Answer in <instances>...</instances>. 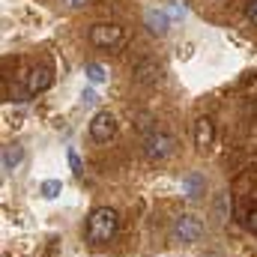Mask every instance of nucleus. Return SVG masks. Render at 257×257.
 <instances>
[{
  "label": "nucleus",
  "mask_w": 257,
  "mask_h": 257,
  "mask_svg": "<svg viewBox=\"0 0 257 257\" xmlns=\"http://www.w3.org/2000/svg\"><path fill=\"white\" fill-rule=\"evenodd\" d=\"M135 75H138L141 84H156L162 78V66L156 63V60H141V63L135 66Z\"/></svg>",
  "instance_id": "obj_9"
},
{
  "label": "nucleus",
  "mask_w": 257,
  "mask_h": 257,
  "mask_svg": "<svg viewBox=\"0 0 257 257\" xmlns=\"http://www.w3.org/2000/svg\"><path fill=\"white\" fill-rule=\"evenodd\" d=\"M114 132H117V123H114V117H111L108 111H99V114L90 120V138H93V141H99V144L111 141V138H114Z\"/></svg>",
  "instance_id": "obj_5"
},
{
  "label": "nucleus",
  "mask_w": 257,
  "mask_h": 257,
  "mask_svg": "<svg viewBox=\"0 0 257 257\" xmlns=\"http://www.w3.org/2000/svg\"><path fill=\"white\" fill-rule=\"evenodd\" d=\"M24 159V150L18 147V144H6L3 147V171H12V168H18V162Z\"/></svg>",
  "instance_id": "obj_10"
},
{
  "label": "nucleus",
  "mask_w": 257,
  "mask_h": 257,
  "mask_svg": "<svg viewBox=\"0 0 257 257\" xmlns=\"http://www.w3.org/2000/svg\"><path fill=\"white\" fill-rule=\"evenodd\" d=\"M212 138H215V126H212V120L209 117H200L197 123H194V147H209L212 144Z\"/></svg>",
  "instance_id": "obj_8"
},
{
  "label": "nucleus",
  "mask_w": 257,
  "mask_h": 257,
  "mask_svg": "<svg viewBox=\"0 0 257 257\" xmlns=\"http://www.w3.org/2000/svg\"><path fill=\"white\" fill-rule=\"evenodd\" d=\"M66 6H72V9H78V6H84V3H87V0H63Z\"/></svg>",
  "instance_id": "obj_19"
},
{
  "label": "nucleus",
  "mask_w": 257,
  "mask_h": 257,
  "mask_svg": "<svg viewBox=\"0 0 257 257\" xmlns=\"http://www.w3.org/2000/svg\"><path fill=\"white\" fill-rule=\"evenodd\" d=\"M203 236V221L200 218H194V215H180V218H174V224H171V242H177V245H192Z\"/></svg>",
  "instance_id": "obj_2"
},
{
  "label": "nucleus",
  "mask_w": 257,
  "mask_h": 257,
  "mask_svg": "<svg viewBox=\"0 0 257 257\" xmlns=\"http://www.w3.org/2000/svg\"><path fill=\"white\" fill-rule=\"evenodd\" d=\"M90 42L96 48H117L123 42V27L120 24H96L90 30Z\"/></svg>",
  "instance_id": "obj_4"
},
{
  "label": "nucleus",
  "mask_w": 257,
  "mask_h": 257,
  "mask_svg": "<svg viewBox=\"0 0 257 257\" xmlns=\"http://www.w3.org/2000/svg\"><path fill=\"white\" fill-rule=\"evenodd\" d=\"M245 18H248L251 24H257V0H248V6H245Z\"/></svg>",
  "instance_id": "obj_17"
},
{
  "label": "nucleus",
  "mask_w": 257,
  "mask_h": 257,
  "mask_svg": "<svg viewBox=\"0 0 257 257\" xmlns=\"http://www.w3.org/2000/svg\"><path fill=\"white\" fill-rule=\"evenodd\" d=\"M69 168H72V174H84V165H81V156L75 153V150H69Z\"/></svg>",
  "instance_id": "obj_14"
},
{
  "label": "nucleus",
  "mask_w": 257,
  "mask_h": 257,
  "mask_svg": "<svg viewBox=\"0 0 257 257\" xmlns=\"http://www.w3.org/2000/svg\"><path fill=\"white\" fill-rule=\"evenodd\" d=\"M215 206H218V212H221L224 218L230 215V197H227V192H224V194H218V203H215Z\"/></svg>",
  "instance_id": "obj_15"
},
{
  "label": "nucleus",
  "mask_w": 257,
  "mask_h": 257,
  "mask_svg": "<svg viewBox=\"0 0 257 257\" xmlns=\"http://www.w3.org/2000/svg\"><path fill=\"white\" fill-rule=\"evenodd\" d=\"M174 147H177V141H174L168 132H150V135L144 138V153H147V159H153V162L168 159V156L174 153Z\"/></svg>",
  "instance_id": "obj_3"
},
{
  "label": "nucleus",
  "mask_w": 257,
  "mask_h": 257,
  "mask_svg": "<svg viewBox=\"0 0 257 257\" xmlns=\"http://www.w3.org/2000/svg\"><path fill=\"white\" fill-rule=\"evenodd\" d=\"M144 21H147V30L150 33H156V36H165L168 33V12H162V9H147V15H144Z\"/></svg>",
  "instance_id": "obj_7"
},
{
  "label": "nucleus",
  "mask_w": 257,
  "mask_h": 257,
  "mask_svg": "<svg viewBox=\"0 0 257 257\" xmlns=\"http://www.w3.org/2000/svg\"><path fill=\"white\" fill-rule=\"evenodd\" d=\"M24 78H27V93H30V96H36V93L48 90V87H51V81H54V75H51V69H48V66H33Z\"/></svg>",
  "instance_id": "obj_6"
},
{
  "label": "nucleus",
  "mask_w": 257,
  "mask_h": 257,
  "mask_svg": "<svg viewBox=\"0 0 257 257\" xmlns=\"http://www.w3.org/2000/svg\"><path fill=\"white\" fill-rule=\"evenodd\" d=\"M84 75L93 81V84H102V81H108V69L102 63H87L84 66Z\"/></svg>",
  "instance_id": "obj_11"
},
{
  "label": "nucleus",
  "mask_w": 257,
  "mask_h": 257,
  "mask_svg": "<svg viewBox=\"0 0 257 257\" xmlns=\"http://www.w3.org/2000/svg\"><path fill=\"white\" fill-rule=\"evenodd\" d=\"M117 212L111 209V206H96L90 215H87V227H84V236H87V242H93V245H102V242H108L114 233H117Z\"/></svg>",
  "instance_id": "obj_1"
},
{
  "label": "nucleus",
  "mask_w": 257,
  "mask_h": 257,
  "mask_svg": "<svg viewBox=\"0 0 257 257\" xmlns=\"http://www.w3.org/2000/svg\"><path fill=\"white\" fill-rule=\"evenodd\" d=\"M39 192H42V197H48V200H51V197H57V194L63 192V183H60V180H45Z\"/></svg>",
  "instance_id": "obj_12"
},
{
  "label": "nucleus",
  "mask_w": 257,
  "mask_h": 257,
  "mask_svg": "<svg viewBox=\"0 0 257 257\" xmlns=\"http://www.w3.org/2000/svg\"><path fill=\"white\" fill-rule=\"evenodd\" d=\"M81 102H84V105H96V102H99V93H96V90H84V93H81Z\"/></svg>",
  "instance_id": "obj_16"
},
{
  "label": "nucleus",
  "mask_w": 257,
  "mask_h": 257,
  "mask_svg": "<svg viewBox=\"0 0 257 257\" xmlns=\"http://www.w3.org/2000/svg\"><path fill=\"white\" fill-rule=\"evenodd\" d=\"M245 227H248L251 233H257V206L248 212V218H245Z\"/></svg>",
  "instance_id": "obj_18"
},
{
  "label": "nucleus",
  "mask_w": 257,
  "mask_h": 257,
  "mask_svg": "<svg viewBox=\"0 0 257 257\" xmlns=\"http://www.w3.org/2000/svg\"><path fill=\"white\" fill-rule=\"evenodd\" d=\"M186 189H189V197H197L200 189H203V177H200V174H192V177L186 180Z\"/></svg>",
  "instance_id": "obj_13"
}]
</instances>
